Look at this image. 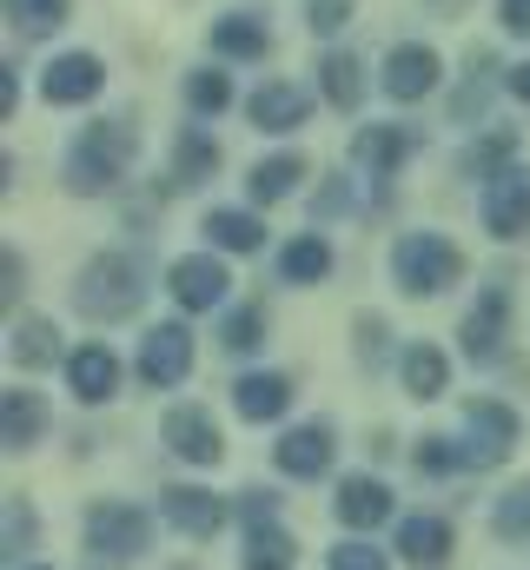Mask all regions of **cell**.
<instances>
[{
    "mask_svg": "<svg viewBox=\"0 0 530 570\" xmlns=\"http://www.w3.org/2000/svg\"><path fill=\"white\" fill-rule=\"evenodd\" d=\"M139 298H146V285H139V266H132L127 253H100V259H87V273L73 285V305L87 312V318H132L139 312Z\"/></svg>",
    "mask_w": 530,
    "mask_h": 570,
    "instance_id": "6da1fadb",
    "label": "cell"
},
{
    "mask_svg": "<svg viewBox=\"0 0 530 570\" xmlns=\"http://www.w3.org/2000/svg\"><path fill=\"white\" fill-rule=\"evenodd\" d=\"M464 273V259H458V246L444 239V233H404L392 253V279L398 292H411V298H431V292H451Z\"/></svg>",
    "mask_w": 530,
    "mask_h": 570,
    "instance_id": "7a4b0ae2",
    "label": "cell"
},
{
    "mask_svg": "<svg viewBox=\"0 0 530 570\" xmlns=\"http://www.w3.org/2000/svg\"><path fill=\"white\" fill-rule=\"evenodd\" d=\"M127 166H132V127L100 120V127H87L73 140V153H67V186L73 193H107Z\"/></svg>",
    "mask_w": 530,
    "mask_h": 570,
    "instance_id": "3957f363",
    "label": "cell"
},
{
    "mask_svg": "<svg viewBox=\"0 0 530 570\" xmlns=\"http://www.w3.org/2000/svg\"><path fill=\"white\" fill-rule=\"evenodd\" d=\"M146 538H153V524L132 504H94L87 511V551H94V564H132L146 551Z\"/></svg>",
    "mask_w": 530,
    "mask_h": 570,
    "instance_id": "277c9868",
    "label": "cell"
},
{
    "mask_svg": "<svg viewBox=\"0 0 530 570\" xmlns=\"http://www.w3.org/2000/svg\"><path fill=\"white\" fill-rule=\"evenodd\" d=\"M464 431H471L464 464H478V471L504 464V458H511V444H518V419H511V405H498V399H478V405L464 412Z\"/></svg>",
    "mask_w": 530,
    "mask_h": 570,
    "instance_id": "5b68a950",
    "label": "cell"
},
{
    "mask_svg": "<svg viewBox=\"0 0 530 570\" xmlns=\"http://www.w3.org/2000/svg\"><path fill=\"white\" fill-rule=\"evenodd\" d=\"M484 226H491L498 239L530 233V166H504V173H491V186H484Z\"/></svg>",
    "mask_w": 530,
    "mask_h": 570,
    "instance_id": "8992f818",
    "label": "cell"
},
{
    "mask_svg": "<svg viewBox=\"0 0 530 570\" xmlns=\"http://www.w3.org/2000/svg\"><path fill=\"white\" fill-rule=\"evenodd\" d=\"M193 372V332L186 325H159V332H146V345H139V379L146 385H179Z\"/></svg>",
    "mask_w": 530,
    "mask_h": 570,
    "instance_id": "52a82bcc",
    "label": "cell"
},
{
    "mask_svg": "<svg viewBox=\"0 0 530 570\" xmlns=\"http://www.w3.org/2000/svg\"><path fill=\"white\" fill-rule=\"evenodd\" d=\"M166 285H173V298L186 305V312H213L219 298H226V266L213 259V253H186V259H173V273H166Z\"/></svg>",
    "mask_w": 530,
    "mask_h": 570,
    "instance_id": "ba28073f",
    "label": "cell"
},
{
    "mask_svg": "<svg viewBox=\"0 0 530 570\" xmlns=\"http://www.w3.org/2000/svg\"><path fill=\"white\" fill-rule=\"evenodd\" d=\"M166 444H173L186 464H219V458H226V438L213 425V412H199V405L166 412Z\"/></svg>",
    "mask_w": 530,
    "mask_h": 570,
    "instance_id": "9c48e42d",
    "label": "cell"
},
{
    "mask_svg": "<svg viewBox=\"0 0 530 570\" xmlns=\"http://www.w3.org/2000/svg\"><path fill=\"white\" fill-rule=\"evenodd\" d=\"M100 80H107V67H100L94 53H60V60L40 73V94H47L53 107H80V100L100 94Z\"/></svg>",
    "mask_w": 530,
    "mask_h": 570,
    "instance_id": "30bf717a",
    "label": "cell"
},
{
    "mask_svg": "<svg viewBox=\"0 0 530 570\" xmlns=\"http://www.w3.org/2000/svg\"><path fill=\"white\" fill-rule=\"evenodd\" d=\"M504 312H511L504 285H484V298L464 312V352H471L478 365H491V358L504 352Z\"/></svg>",
    "mask_w": 530,
    "mask_h": 570,
    "instance_id": "8fae6325",
    "label": "cell"
},
{
    "mask_svg": "<svg viewBox=\"0 0 530 570\" xmlns=\"http://www.w3.org/2000/svg\"><path fill=\"white\" fill-rule=\"evenodd\" d=\"M67 385H73L80 405H107V399L120 392V358H114L107 345H80V352L67 358Z\"/></svg>",
    "mask_w": 530,
    "mask_h": 570,
    "instance_id": "7c38bea8",
    "label": "cell"
},
{
    "mask_svg": "<svg viewBox=\"0 0 530 570\" xmlns=\"http://www.w3.org/2000/svg\"><path fill=\"white\" fill-rule=\"evenodd\" d=\"M438 87V53L431 47H418V40H404L385 53V94L392 100H424Z\"/></svg>",
    "mask_w": 530,
    "mask_h": 570,
    "instance_id": "4fadbf2b",
    "label": "cell"
},
{
    "mask_svg": "<svg viewBox=\"0 0 530 570\" xmlns=\"http://www.w3.org/2000/svg\"><path fill=\"white\" fill-rule=\"evenodd\" d=\"M278 471L285 478H318V471H332V425H292L278 438Z\"/></svg>",
    "mask_w": 530,
    "mask_h": 570,
    "instance_id": "5bb4252c",
    "label": "cell"
},
{
    "mask_svg": "<svg viewBox=\"0 0 530 570\" xmlns=\"http://www.w3.org/2000/svg\"><path fill=\"white\" fill-rule=\"evenodd\" d=\"M398 558L418 564V570H444L451 564V524H444V518H424V511L404 518V524H398Z\"/></svg>",
    "mask_w": 530,
    "mask_h": 570,
    "instance_id": "9a60e30c",
    "label": "cell"
},
{
    "mask_svg": "<svg viewBox=\"0 0 530 570\" xmlns=\"http://www.w3.org/2000/svg\"><path fill=\"white\" fill-rule=\"evenodd\" d=\"M411 153H418V134H411V127H365V134L352 140V159H359L372 179H392Z\"/></svg>",
    "mask_w": 530,
    "mask_h": 570,
    "instance_id": "2e32d148",
    "label": "cell"
},
{
    "mask_svg": "<svg viewBox=\"0 0 530 570\" xmlns=\"http://www.w3.org/2000/svg\"><path fill=\"white\" fill-rule=\"evenodd\" d=\"M159 511H166V524H179L186 538H213V531L226 524V504H219L213 491H193V484L159 491Z\"/></svg>",
    "mask_w": 530,
    "mask_h": 570,
    "instance_id": "e0dca14e",
    "label": "cell"
},
{
    "mask_svg": "<svg viewBox=\"0 0 530 570\" xmlns=\"http://www.w3.org/2000/svg\"><path fill=\"white\" fill-rule=\"evenodd\" d=\"M233 405H239V419H285V405H292V379L285 372H246L239 385H233Z\"/></svg>",
    "mask_w": 530,
    "mask_h": 570,
    "instance_id": "ac0fdd59",
    "label": "cell"
},
{
    "mask_svg": "<svg viewBox=\"0 0 530 570\" xmlns=\"http://www.w3.org/2000/svg\"><path fill=\"white\" fill-rule=\"evenodd\" d=\"M338 518H345L352 531H372V524H385V518H392V491H385L379 478H365V471H359V478H345V484H338Z\"/></svg>",
    "mask_w": 530,
    "mask_h": 570,
    "instance_id": "d6986e66",
    "label": "cell"
},
{
    "mask_svg": "<svg viewBox=\"0 0 530 570\" xmlns=\"http://www.w3.org/2000/svg\"><path fill=\"white\" fill-rule=\"evenodd\" d=\"M292 564H298V544L272 524V511L246 518V570H292Z\"/></svg>",
    "mask_w": 530,
    "mask_h": 570,
    "instance_id": "ffe728a7",
    "label": "cell"
},
{
    "mask_svg": "<svg viewBox=\"0 0 530 570\" xmlns=\"http://www.w3.org/2000/svg\"><path fill=\"white\" fill-rule=\"evenodd\" d=\"M265 47H272V27L253 20V13H226V20H213V53H226V60H259Z\"/></svg>",
    "mask_w": 530,
    "mask_h": 570,
    "instance_id": "44dd1931",
    "label": "cell"
},
{
    "mask_svg": "<svg viewBox=\"0 0 530 570\" xmlns=\"http://www.w3.org/2000/svg\"><path fill=\"white\" fill-rule=\"evenodd\" d=\"M398 365H404V392H411V399H444V392H451V358H444L438 345H411Z\"/></svg>",
    "mask_w": 530,
    "mask_h": 570,
    "instance_id": "7402d4cb",
    "label": "cell"
},
{
    "mask_svg": "<svg viewBox=\"0 0 530 570\" xmlns=\"http://www.w3.org/2000/svg\"><path fill=\"white\" fill-rule=\"evenodd\" d=\"M40 425H47V412H40V399L33 392H0V444L7 451H27L33 438H40Z\"/></svg>",
    "mask_w": 530,
    "mask_h": 570,
    "instance_id": "603a6c76",
    "label": "cell"
},
{
    "mask_svg": "<svg viewBox=\"0 0 530 570\" xmlns=\"http://www.w3.org/2000/svg\"><path fill=\"white\" fill-rule=\"evenodd\" d=\"M253 120H259L265 134H292L305 120V94L285 87V80H265L259 94H253Z\"/></svg>",
    "mask_w": 530,
    "mask_h": 570,
    "instance_id": "cb8c5ba5",
    "label": "cell"
},
{
    "mask_svg": "<svg viewBox=\"0 0 530 570\" xmlns=\"http://www.w3.org/2000/svg\"><path fill=\"white\" fill-rule=\"evenodd\" d=\"M278 273L292 285H318L325 273H332V246L318 239V233H305V239H292L285 253H278Z\"/></svg>",
    "mask_w": 530,
    "mask_h": 570,
    "instance_id": "d4e9b609",
    "label": "cell"
},
{
    "mask_svg": "<svg viewBox=\"0 0 530 570\" xmlns=\"http://www.w3.org/2000/svg\"><path fill=\"white\" fill-rule=\"evenodd\" d=\"M298 179H305V159H298V153H278V159H259V166H253V179H246V186H253V199H259V206H272V199H285Z\"/></svg>",
    "mask_w": 530,
    "mask_h": 570,
    "instance_id": "484cf974",
    "label": "cell"
},
{
    "mask_svg": "<svg viewBox=\"0 0 530 570\" xmlns=\"http://www.w3.org/2000/svg\"><path fill=\"white\" fill-rule=\"evenodd\" d=\"M13 365H47L53 352H60V332H53V318H13Z\"/></svg>",
    "mask_w": 530,
    "mask_h": 570,
    "instance_id": "4316f807",
    "label": "cell"
},
{
    "mask_svg": "<svg viewBox=\"0 0 530 570\" xmlns=\"http://www.w3.org/2000/svg\"><path fill=\"white\" fill-rule=\"evenodd\" d=\"M318 80H325V100H332V107H359V94H365V67H359L352 53H325Z\"/></svg>",
    "mask_w": 530,
    "mask_h": 570,
    "instance_id": "83f0119b",
    "label": "cell"
},
{
    "mask_svg": "<svg viewBox=\"0 0 530 570\" xmlns=\"http://www.w3.org/2000/svg\"><path fill=\"white\" fill-rule=\"evenodd\" d=\"M206 239H213L219 253H253L265 239V226L253 213H213V219H206Z\"/></svg>",
    "mask_w": 530,
    "mask_h": 570,
    "instance_id": "f1b7e54d",
    "label": "cell"
},
{
    "mask_svg": "<svg viewBox=\"0 0 530 570\" xmlns=\"http://www.w3.org/2000/svg\"><path fill=\"white\" fill-rule=\"evenodd\" d=\"M206 173H219V140L206 127H186V140H179V179H206Z\"/></svg>",
    "mask_w": 530,
    "mask_h": 570,
    "instance_id": "f546056e",
    "label": "cell"
},
{
    "mask_svg": "<svg viewBox=\"0 0 530 570\" xmlns=\"http://www.w3.org/2000/svg\"><path fill=\"white\" fill-rule=\"evenodd\" d=\"M67 7H73V0H7V20H13L20 33H47V27L67 20Z\"/></svg>",
    "mask_w": 530,
    "mask_h": 570,
    "instance_id": "4dcf8cb0",
    "label": "cell"
},
{
    "mask_svg": "<svg viewBox=\"0 0 530 570\" xmlns=\"http://www.w3.org/2000/svg\"><path fill=\"white\" fill-rule=\"evenodd\" d=\"M186 100H193V114H226L233 107V80L226 73H193L186 80Z\"/></svg>",
    "mask_w": 530,
    "mask_h": 570,
    "instance_id": "1f68e13d",
    "label": "cell"
},
{
    "mask_svg": "<svg viewBox=\"0 0 530 570\" xmlns=\"http://www.w3.org/2000/svg\"><path fill=\"white\" fill-rule=\"evenodd\" d=\"M219 338H226V352H253V345L265 338V305H239V312L226 318Z\"/></svg>",
    "mask_w": 530,
    "mask_h": 570,
    "instance_id": "d6a6232c",
    "label": "cell"
},
{
    "mask_svg": "<svg viewBox=\"0 0 530 570\" xmlns=\"http://www.w3.org/2000/svg\"><path fill=\"white\" fill-rule=\"evenodd\" d=\"M498 531L504 538H530V484H518L511 498H498Z\"/></svg>",
    "mask_w": 530,
    "mask_h": 570,
    "instance_id": "836d02e7",
    "label": "cell"
},
{
    "mask_svg": "<svg viewBox=\"0 0 530 570\" xmlns=\"http://www.w3.org/2000/svg\"><path fill=\"white\" fill-rule=\"evenodd\" d=\"M458 464H464L458 438H424L418 444V471H458Z\"/></svg>",
    "mask_w": 530,
    "mask_h": 570,
    "instance_id": "e575fe53",
    "label": "cell"
},
{
    "mask_svg": "<svg viewBox=\"0 0 530 570\" xmlns=\"http://www.w3.org/2000/svg\"><path fill=\"white\" fill-rule=\"evenodd\" d=\"M27 531H33V511L20 498H7V538H0V558H20L27 551Z\"/></svg>",
    "mask_w": 530,
    "mask_h": 570,
    "instance_id": "d590c367",
    "label": "cell"
},
{
    "mask_svg": "<svg viewBox=\"0 0 530 570\" xmlns=\"http://www.w3.org/2000/svg\"><path fill=\"white\" fill-rule=\"evenodd\" d=\"M305 20H312V33H338V27L352 20V0H312Z\"/></svg>",
    "mask_w": 530,
    "mask_h": 570,
    "instance_id": "8d00e7d4",
    "label": "cell"
},
{
    "mask_svg": "<svg viewBox=\"0 0 530 570\" xmlns=\"http://www.w3.org/2000/svg\"><path fill=\"white\" fill-rule=\"evenodd\" d=\"M332 570H392V564H385V551H372V544H338V551H332Z\"/></svg>",
    "mask_w": 530,
    "mask_h": 570,
    "instance_id": "74e56055",
    "label": "cell"
},
{
    "mask_svg": "<svg viewBox=\"0 0 530 570\" xmlns=\"http://www.w3.org/2000/svg\"><path fill=\"white\" fill-rule=\"evenodd\" d=\"M385 338H392V332H385V318H359V358H365V365H379V358L392 352Z\"/></svg>",
    "mask_w": 530,
    "mask_h": 570,
    "instance_id": "f35d334b",
    "label": "cell"
},
{
    "mask_svg": "<svg viewBox=\"0 0 530 570\" xmlns=\"http://www.w3.org/2000/svg\"><path fill=\"white\" fill-rule=\"evenodd\" d=\"M504 153H511V134H498L491 146H471V153H464V173H478V179H491V166H498Z\"/></svg>",
    "mask_w": 530,
    "mask_h": 570,
    "instance_id": "ab89813d",
    "label": "cell"
},
{
    "mask_svg": "<svg viewBox=\"0 0 530 570\" xmlns=\"http://www.w3.org/2000/svg\"><path fill=\"white\" fill-rule=\"evenodd\" d=\"M498 20H504L511 33H530V0H498Z\"/></svg>",
    "mask_w": 530,
    "mask_h": 570,
    "instance_id": "60d3db41",
    "label": "cell"
},
{
    "mask_svg": "<svg viewBox=\"0 0 530 570\" xmlns=\"http://www.w3.org/2000/svg\"><path fill=\"white\" fill-rule=\"evenodd\" d=\"M13 107H20V73L0 67V114H13Z\"/></svg>",
    "mask_w": 530,
    "mask_h": 570,
    "instance_id": "b9f144b4",
    "label": "cell"
},
{
    "mask_svg": "<svg viewBox=\"0 0 530 570\" xmlns=\"http://www.w3.org/2000/svg\"><path fill=\"white\" fill-rule=\"evenodd\" d=\"M511 94L530 107V60H524V67H511Z\"/></svg>",
    "mask_w": 530,
    "mask_h": 570,
    "instance_id": "7bdbcfd3",
    "label": "cell"
},
{
    "mask_svg": "<svg viewBox=\"0 0 530 570\" xmlns=\"http://www.w3.org/2000/svg\"><path fill=\"white\" fill-rule=\"evenodd\" d=\"M27 570H47V564H27Z\"/></svg>",
    "mask_w": 530,
    "mask_h": 570,
    "instance_id": "ee69618b",
    "label": "cell"
}]
</instances>
